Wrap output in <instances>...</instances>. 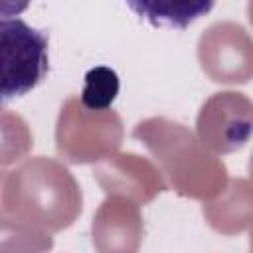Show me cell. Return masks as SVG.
<instances>
[{"mask_svg": "<svg viewBox=\"0 0 253 253\" xmlns=\"http://www.w3.org/2000/svg\"><path fill=\"white\" fill-rule=\"evenodd\" d=\"M2 103L28 95L47 75V34L20 18L0 20Z\"/></svg>", "mask_w": 253, "mask_h": 253, "instance_id": "cell-1", "label": "cell"}, {"mask_svg": "<svg viewBox=\"0 0 253 253\" xmlns=\"http://www.w3.org/2000/svg\"><path fill=\"white\" fill-rule=\"evenodd\" d=\"M119 95V75L105 65L93 67L85 73V87L81 91V105L91 111H103L113 105Z\"/></svg>", "mask_w": 253, "mask_h": 253, "instance_id": "cell-3", "label": "cell"}, {"mask_svg": "<svg viewBox=\"0 0 253 253\" xmlns=\"http://www.w3.org/2000/svg\"><path fill=\"white\" fill-rule=\"evenodd\" d=\"M126 6L154 28L186 30L211 12L217 0H125Z\"/></svg>", "mask_w": 253, "mask_h": 253, "instance_id": "cell-2", "label": "cell"}, {"mask_svg": "<svg viewBox=\"0 0 253 253\" xmlns=\"http://www.w3.org/2000/svg\"><path fill=\"white\" fill-rule=\"evenodd\" d=\"M32 0H0V16L2 18H14L22 14Z\"/></svg>", "mask_w": 253, "mask_h": 253, "instance_id": "cell-4", "label": "cell"}]
</instances>
